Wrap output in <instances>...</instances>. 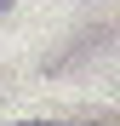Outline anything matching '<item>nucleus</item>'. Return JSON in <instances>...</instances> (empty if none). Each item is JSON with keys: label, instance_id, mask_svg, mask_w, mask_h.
Here are the masks:
<instances>
[{"label": "nucleus", "instance_id": "nucleus-1", "mask_svg": "<svg viewBox=\"0 0 120 126\" xmlns=\"http://www.w3.org/2000/svg\"><path fill=\"white\" fill-rule=\"evenodd\" d=\"M6 6H12V0H0V12H6Z\"/></svg>", "mask_w": 120, "mask_h": 126}]
</instances>
